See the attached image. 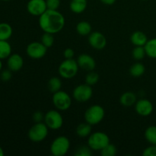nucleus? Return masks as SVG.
Instances as JSON below:
<instances>
[{"mask_svg": "<svg viewBox=\"0 0 156 156\" xmlns=\"http://www.w3.org/2000/svg\"><path fill=\"white\" fill-rule=\"evenodd\" d=\"M39 25L44 32L54 34L63 28L65 18L57 10L47 9L40 16Z\"/></svg>", "mask_w": 156, "mask_h": 156, "instance_id": "obj_1", "label": "nucleus"}, {"mask_svg": "<svg viewBox=\"0 0 156 156\" xmlns=\"http://www.w3.org/2000/svg\"><path fill=\"white\" fill-rule=\"evenodd\" d=\"M110 143V139L107 134L102 132H96L91 134L88 140V145L91 149L101 151Z\"/></svg>", "mask_w": 156, "mask_h": 156, "instance_id": "obj_2", "label": "nucleus"}, {"mask_svg": "<svg viewBox=\"0 0 156 156\" xmlns=\"http://www.w3.org/2000/svg\"><path fill=\"white\" fill-rule=\"evenodd\" d=\"M69 147L70 143L69 139L61 136L53 140L50 146V152L54 156H63L68 152Z\"/></svg>", "mask_w": 156, "mask_h": 156, "instance_id": "obj_3", "label": "nucleus"}, {"mask_svg": "<svg viewBox=\"0 0 156 156\" xmlns=\"http://www.w3.org/2000/svg\"><path fill=\"white\" fill-rule=\"evenodd\" d=\"M79 67L77 61L73 59H66L59 66V73L64 79H72L77 74Z\"/></svg>", "mask_w": 156, "mask_h": 156, "instance_id": "obj_4", "label": "nucleus"}, {"mask_svg": "<svg viewBox=\"0 0 156 156\" xmlns=\"http://www.w3.org/2000/svg\"><path fill=\"white\" fill-rule=\"evenodd\" d=\"M105 117V110L100 105H92L87 109L85 114V119L87 123L95 125L100 123Z\"/></svg>", "mask_w": 156, "mask_h": 156, "instance_id": "obj_5", "label": "nucleus"}, {"mask_svg": "<svg viewBox=\"0 0 156 156\" xmlns=\"http://www.w3.org/2000/svg\"><path fill=\"white\" fill-rule=\"evenodd\" d=\"M48 135V126L45 123H36L28 131V137L33 142H41Z\"/></svg>", "mask_w": 156, "mask_h": 156, "instance_id": "obj_6", "label": "nucleus"}, {"mask_svg": "<svg viewBox=\"0 0 156 156\" xmlns=\"http://www.w3.org/2000/svg\"><path fill=\"white\" fill-rule=\"evenodd\" d=\"M53 103L58 110L66 111L71 106L72 100L70 96L66 92L59 90L53 94Z\"/></svg>", "mask_w": 156, "mask_h": 156, "instance_id": "obj_7", "label": "nucleus"}, {"mask_svg": "<svg viewBox=\"0 0 156 156\" xmlns=\"http://www.w3.org/2000/svg\"><path fill=\"white\" fill-rule=\"evenodd\" d=\"M44 121L48 128L52 129H58L62 127L63 119L58 111L52 110L45 114Z\"/></svg>", "mask_w": 156, "mask_h": 156, "instance_id": "obj_8", "label": "nucleus"}, {"mask_svg": "<svg viewBox=\"0 0 156 156\" xmlns=\"http://www.w3.org/2000/svg\"><path fill=\"white\" fill-rule=\"evenodd\" d=\"M92 89L88 84L78 85L73 91V97L79 102H86L92 96Z\"/></svg>", "mask_w": 156, "mask_h": 156, "instance_id": "obj_9", "label": "nucleus"}, {"mask_svg": "<svg viewBox=\"0 0 156 156\" xmlns=\"http://www.w3.org/2000/svg\"><path fill=\"white\" fill-rule=\"evenodd\" d=\"M47 50V47L41 42H33L27 45L26 52L29 57L34 59H38L45 56Z\"/></svg>", "mask_w": 156, "mask_h": 156, "instance_id": "obj_10", "label": "nucleus"}, {"mask_svg": "<svg viewBox=\"0 0 156 156\" xmlns=\"http://www.w3.org/2000/svg\"><path fill=\"white\" fill-rule=\"evenodd\" d=\"M27 10L30 15L41 16L47 10L46 0H30L27 2Z\"/></svg>", "mask_w": 156, "mask_h": 156, "instance_id": "obj_11", "label": "nucleus"}, {"mask_svg": "<svg viewBox=\"0 0 156 156\" xmlns=\"http://www.w3.org/2000/svg\"><path fill=\"white\" fill-rule=\"evenodd\" d=\"M89 44L96 50H102L105 47L107 44L106 38L105 35L101 32H92L88 37Z\"/></svg>", "mask_w": 156, "mask_h": 156, "instance_id": "obj_12", "label": "nucleus"}, {"mask_svg": "<svg viewBox=\"0 0 156 156\" xmlns=\"http://www.w3.org/2000/svg\"><path fill=\"white\" fill-rule=\"evenodd\" d=\"M136 111L140 116L147 117L152 114L153 111V105L150 101L147 99H141L136 102Z\"/></svg>", "mask_w": 156, "mask_h": 156, "instance_id": "obj_13", "label": "nucleus"}, {"mask_svg": "<svg viewBox=\"0 0 156 156\" xmlns=\"http://www.w3.org/2000/svg\"><path fill=\"white\" fill-rule=\"evenodd\" d=\"M77 62L79 67L88 72L93 71L96 66V62L94 58L88 54H81L78 57Z\"/></svg>", "mask_w": 156, "mask_h": 156, "instance_id": "obj_14", "label": "nucleus"}, {"mask_svg": "<svg viewBox=\"0 0 156 156\" xmlns=\"http://www.w3.org/2000/svg\"><path fill=\"white\" fill-rule=\"evenodd\" d=\"M23 65H24V60L19 54H17V53L11 54L8 58V68L12 72L19 71L23 67Z\"/></svg>", "mask_w": 156, "mask_h": 156, "instance_id": "obj_15", "label": "nucleus"}, {"mask_svg": "<svg viewBox=\"0 0 156 156\" xmlns=\"http://www.w3.org/2000/svg\"><path fill=\"white\" fill-rule=\"evenodd\" d=\"M130 41L135 46H143L144 47L147 43L148 39L146 35L142 31H136L131 35Z\"/></svg>", "mask_w": 156, "mask_h": 156, "instance_id": "obj_16", "label": "nucleus"}, {"mask_svg": "<svg viewBox=\"0 0 156 156\" xmlns=\"http://www.w3.org/2000/svg\"><path fill=\"white\" fill-rule=\"evenodd\" d=\"M69 7L72 12L74 13H82L86 9L87 0H71Z\"/></svg>", "mask_w": 156, "mask_h": 156, "instance_id": "obj_17", "label": "nucleus"}, {"mask_svg": "<svg viewBox=\"0 0 156 156\" xmlns=\"http://www.w3.org/2000/svg\"><path fill=\"white\" fill-rule=\"evenodd\" d=\"M13 30L8 23H0V41H8L12 37Z\"/></svg>", "mask_w": 156, "mask_h": 156, "instance_id": "obj_18", "label": "nucleus"}, {"mask_svg": "<svg viewBox=\"0 0 156 156\" xmlns=\"http://www.w3.org/2000/svg\"><path fill=\"white\" fill-rule=\"evenodd\" d=\"M120 104L125 107H130L136 101V96L133 92H125L120 97Z\"/></svg>", "mask_w": 156, "mask_h": 156, "instance_id": "obj_19", "label": "nucleus"}, {"mask_svg": "<svg viewBox=\"0 0 156 156\" xmlns=\"http://www.w3.org/2000/svg\"><path fill=\"white\" fill-rule=\"evenodd\" d=\"M12 54V47L7 41H0V59H8Z\"/></svg>", "mask_w": 156, "mask_h": 156, "instance_id": "obj_20", "label": "nucleus"}, {"mask_svg": "<svg viewBox=\"0 0 156 156\" xmlns=\"http://www.w3.org/2000/svg\"><path fill=\"white\" fill-rule=\"evenodd\" d=\"M144 47L146 50V53L148 56L156 59V38L148 41Z\"/></svg>", "mask_w": 156, "mask_h": 156, "instance_id": "obj_21", "label": "nucleus"}, {"mask_svg": "<svg viewBox=\"0 0 156 156\" xmlns=\"http://www.w3.org/2000/svg\"><path fill=\"white\" fill-rule=\"evenodd\" d=\"M76 30L81 36H87L91 31V26L87 21H81L76 26Z\"/></svg>", "mask_w": 156, "mask_h": 156, "instance_id": "obj_22", "label": "nucleus"}, {"mask_svg": "<svg viewBox=\"0 0 156 156\" xmlns=\"http://www.w3.org/2000/svg\"><path fill=\"white\" fill-rule=\"evenodd\" d=\"M91 125L88 123H81L76 128V133L80 137H86L91 134Z\"/></svg>", "mask_w": 156, "mask_h": 156, "instance_id": "obj_23", "label": "nucleus"}, {"mask_svg": "<svg viewBox=\"0 0 156 156\" xmlns=\"http://www.w3.org/2000/svg\"><path fill=\"white\" fill-rule=\"evenodd\" d=\"M145 71H146V68H145L144 65L143 63H140V62H137V63L134 64L131 66L129 73L132 76L138 78L143 76Z\"/></svg>", "mask_w": 156, "mask_h": 156, "instance_id": "obj_24", "label": "nucleus"}, {"mask_svg": "<svg viewBox=\"0 0 156 156\" xmlns=\"http://www.w3.org/2000/svg\"><path fill=\"white\" fill-rule=\"evenodd\" d=\"M145 137L149 143L156 146V126H151L146 129Z\"/></svg>", "mask_w": 156, "mask_h": 156, "instance_id": "obj_25", "label": "nucleus"}, {"mask_svg": "<svg viewBox=\"0 0 156 156\" xmlns=\"http://www.w3.org/2000/svg\"><path fill=\"white\" fill-rule=\"evenodd\" d=\"M48 87L51 92L55 93L60 90L61 87H62V82L59 78L53 77L49 80Z\"/></svg>", "mask_w": 156, "mask_h": 156, "instance_id": "obj_26", "label": "nucleus"}, {"mask_svg": "<svg viewBox=\"0 0 156 156\" xmlns=\"http://www.w3.org/2000/svg\"><path fill=\"white\" fill-rule=\"evenodd\" d=\"M41 43L45 46L47 48H50L54 44V37H53V34L50 33H45L43 34L41 37Z\"/></svg>", "mask_w": 156, "mask_h": 156, "instance_id": "obj_27", "label": "nucleus"}, {"mask_svg": "<svg viewBox=\"0 0 156 156\" xmlns=\"http://www.w3.org/2000/svg\"><path fill=\"white\" fill-rule=\"evenodd\" d=\"M146 55L145 47L143 46H136L133 50V56L136 60H141Z\"/></svg>", "mask_w": 156, "mask_h": 156, "instance_id": "obj_28", "label": "nucleus"}, {"mask_svg": "<svg viewBox=\"0 0 156 156\" xmlns=\"http://www.w3.org/2000/svg\"><path fill=\"white\" fill-rule=\"evenodd\" d=\"M117 153V148L112 144H108L104 149L101 150L102 156H114Z\"/></svg>", "mask_w": 156, "mask_h": 156, "instance_id": "obj_29", "label": "nucleus"}, {"mask_svg": "<svg viewBox=\"0 0 156 156\" xmlns=\"http://www.w3.org/2000/svg\"><path fill=\"white\" fill-rule=\"evenodd\" d=\"M99 76L98 73H94V72H89L88 75L86 76V79H85V82L86 84L89 85H94L98 82Z\"/></svg>", "mask_w": 156, "mask_h": 156, "instance_id": "obj_30", "label": "nucleus"}, {"mask_svg": "<svg viewBox=\"0 0 156 156\" xmlns=\"http://www.w3.org/2000/svg\"><path fill=\"white\" fill-rule=\"evenodd\" d=\"M91 155V148L88 146H80V147L76 149V152L75 153V155L76 156H90Z\"/></svg>", "mask_w": 156, "mask_h": 156, "instance_id": "obj_31", "label": "nucleus"}, {"mask_svg": "<svg viewBox=\"0 0 156 156\" xmlns=\"http://www.w3.org/2000/svg\"><path fill=\"white\" fill-rule=\"evenodd\" d=\"M47 9L50 10H57L60 5V0H46Z\"/></svg>", "mask_w": 156, "mask_h": 156, "instance_id": "obj_32", "label": "nucleus"}, {"mask_svg": "<svg viewBox=\"0 0 156 156\" xmlns=\"http://www.w3.org/2000/svg\"><path fill=\"white\" fill-rule=\"evenodd\" d=\"M12 71L10 69H5L0 72V79L3 82H8L12 79Z\"/></svg>", "mask_w": 156, "mask_h": 156, "instance_id": "obj_33", "label": "nucleus"}, {"mask_svg": "<svg viewBox=\"0 0 156 156\" xmlns=\"http://www.w3.org/2000/svg\"><path fill=\"white\" fill-rule=\"evenodd\" d=\"M143 156H156V146L152 145L149 147L146 148L143 153Z\"/></svg>", "mask_w": 156, "mask_h": 156, "instance_id": "obj_34", "label": "nucleus"}, {"mask_svg": "<svg viewBox=\"0 0 156 156\" xmlns=\"http://www.w3.org/2000/svg\"><path fill=\"white\" fill-rule=\"evenodd\" d=\"M63 56L66 59H73L74 56V50L71 48H67L64 50Z\"/></svg>", "mask_w": 156, "mask_h": 156, "instance_id": "obj_35", "label": "nucleus"}, {"mask_svg": "<svg viewBox=\"0 0 156 156\" xmlns=\"http://www.w3.org/2000/svg\"><path fill=\"white\" fill-rule=\"evenodd\" d=\"M43 118L44 119V115H43V113H41V111H37V112H35L34 114L33 119L36 123H40V122H41Z\"/></svg>", "mask_w": 156, "mask_h": 156, "instance_id": "obj_36", "label": "nucleus"}, {"mask_svg": "<svg viewBox=\"0 0 156 156\" xmlns=\"http://www.w3.org/2000/svg\"><path fill=\"white\" fill-rule=\"evenodd\" d=\"M101 2H103L104 4L108 5H111L114 4L116 2V0H101Z\"/></svg>", "mask_w": 156, "mask_h": 156, "instance_id": "obj_37", "label": "nucleus"}, {"mask_svg": "<svg viewBox=\"0 0 156 156\" xmlns=\"http://www.w3.org/2000/svg\"><path fill=\"white\" fill-rule=\"evenodd\" d=\"M4 155V151H3L2 148L0 146V156H3Z\"/></svg>", "mask_w": 156, "mask_h": 156, "instance_id": "obj_38", "label": "nucleus"}, {"mask_svg": "<svg viewBox=\"0 0 156 156\" xmlns=\"http://www.w3.org/2000/svg\"><path fill=\"white\" fill-rule=\"evenodd\" d=\"M2 59H0V72L2 71Z\"/></svg>", "mask_w": 156, "mask_h": 156, "instance_id": "obj_39", "label": "nucleus"}, {"mask_svg": "<svg viewBox=\"0 0 156 156\" xmlns=\"http://www.w3.org/2000/svg\"><path fill=\"white\" fill-rule=\"evenodd\" d=\"M1 1H4V2H8V1H11V0H1Z\"/></svg>", "mask_w": 156, "mask_h": 156, "instance_id": "obj_40", "label": "nucleus"}, {"mask_svg": "<svg viewBox=\"0 0 156 156\" xmlns=\"http://www.w3.org/2000/svg\"><path fill=\"white\" fill-rule=\"evenodd\" d=\"M143 1H146V0H143Z\"/></svg>", "mask_w": 156, "mask_h": 156, "instance_id": "obj_41", "label": "nucleus"}]
</instances>
